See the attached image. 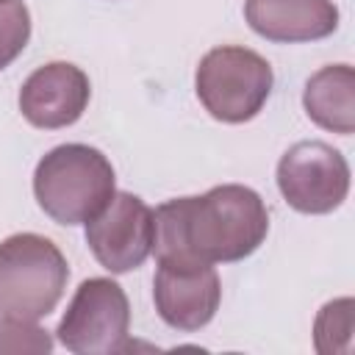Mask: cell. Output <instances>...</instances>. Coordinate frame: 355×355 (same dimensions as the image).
Returning <instances> with one entry per match:
<instances>
[{
  "label": "cell",
  "mask_w": 355,
  "mask_h": 355,
  "mask_svg": "<svg viewBox=\"0 0 355 355\" xmlns=\"http://www.w3.org/2000/svg\"><path fill=\"white\" fill-rule=\"evenodd\" d=\"M153 216V252L161 266L244 261L269 233V214L261 194L239 183L214 186L200 197L166 200Z\"/></svg>",
  "instance_id": "6da1fadb"
},
{
  "label": "cell",
  "mask_w": 355,
  "mask_h": 355,
  "mask_svg": "<svg viewBox=\"0 0 355 355\" xmlns=\"http://www.w3.org/2000/svg\"><path fill=\"white\" fill-rule=\"evenodd\" d=\"M111 161L89 144H58L33 172L39 208L58 225H86L116 191Z\"/></svg>",
  "instance_id": "7a4b0ae2"
},
{
  "label": "cell",
  "mask_w": 355,
  "mask_h": 355,
  "mask_svg": "<svg viewBox=\"0 0 355 355\" xmlns=\"http://www.w3.org/2000/svg\"><path fill=\"white\" fill-rule=\"evenodd\" d=\"M69 266L64 252L39 233L0 241V316L39 322L64 297Z\"/></svg>",
  "instance_id": "3957f363"
},
{
  "label": "cell",
  "mask_w": 355,
  "mask_h": 355,
  "mask_svg": "<svg viewBox=\"0 0 355 355\" xmlns=\"http://www.w3.org/2000/svg\"><path fill=\"white\" fill-rule=\"evenodd\" d=\"M272 67L250 47L222 44L200 58L194 89L202 108L227 125L250 122L272 94Z\"/></svg>",
  "instance_id": "277c9868"
},
{
  "label": "cell",
  "mask_w": 355,
  "mask_h": 355,
  "mask_svg": "<svg viewBox=\"0 0 355 355\" xmlns=\"http://www.w3.org/2000/svg\"><path fill=\"white\" fill-rule=\"evenodd\" d=\"M130 302L122 286L111 277L83 280L61 322L58 341L75 355H116L130 349Z\"/></svg>",
  "instance_id": "5b68a950"
},
{
  "label": "cell",
  "mask_w": 355,
  "mask_h": 355,
  "mask_svg": "<svg viewBox=\"0 0 355 355\" xmlns=\"http://www.w3.org/2000/svg\"><path fill=\"white\" fill-rule=\"evenodd\" d=\"M277 189L300 214H330L349 191V164L327 141H297L277 161Z\"/></svg>",
  "instance_id": "8992f818"
},
{
  "label": "cell",
  "mask_w": 355,
  "mask_h": 355,
  "mask_svg": "<svg viewBox=\"0 0 355 355\" xmlns=\"http://www.w3.org/2000/svg\"><path fill=\"white\" fill-rule=\"evenodd\" d=\"M153 208L130 191H114V197L86 222V244L92 255L114 275L139 269L153 252Z\"/></svg>",
  "instance_id": "52a82bcc"
},
{
  "label": "cell",
  "mask_w": 355,
  "mask_h": 355,
  "mask_svg": "<svg viewBox=\"0 0 355 355\" xmlns=\"http://www.w3.org/2000/svg\"><path fill=\"white\" fill-rule=\"evenodd\" d=\"M92 97L89 75L67 61H50L33 69L19 89L22 116L42 130H58L75 125Z\"/></svg>",
  "instance_id": "ba28073f"
},
{
  "label": "cell",
  "mask_w": 355,
  "mask_h": 355,
  "mask_svg": "<svg viewBox=\"0 0 355 355\" xmlns=\"http://www.w3.org/2000/svg\"><path fill=\"white\" fill-rule=\"evenodd\" d=\"M153 300L158 316L180 333L205 327L222 300V283L211 263L200 266H161L153 277Z\"/></svg>",
  "instance_id": "9c48e42d"
},
{
  "label": "cell",
  "mask_w": 355,
  "mask_h": 355,
  "mask_svg": "<svg viewBox=\"0 0 355 355\" xmlns=\"http://www.w3.org/2000/svg\"><path fill=\"white\" fill-rule=\"evenodd\" d=\"M247 25L277 44L319 42L338 28L333 0H244Z\"/></svg>",
  "instance_id": "30bf717a"
},
{
  "label": "cell",
  "mask_w": 355,
  "mask_h": 355,
  "mask_svg": "<svg viewBox=\"0 0 355 355\" xmlns=\"http://www.w3.org/2000/svg\"><path fill=\"white\" fill-rule=\"evenodd\" d=\"M311 122L324 130L349 136L355 130V72L349 64H330L313 72L302 92Z\"/></svg>",
  "instance_id": "8fae6325"
},
{
  "label": "cell",
  "mask_w": 355,
  "mask_h": 355,
  "mask_svg": "<svg viewBox=\"0 0 355 355\" xmlns=\"http://www.w3.org/2000/svg\"><path fill=\"white\" fill-rule=\"evenodd\" d=\"M352 300L341 297L327 302L313 322V344L316 352L330 355V352H347L352 341Z\"/></svg>",
  "instance_id": "7c38bea8"
},
{
  "label": "cell",
  "mask_w": 355,
  "mask_h": 355,
  "mask_svg": "<svg viewBox=\"0 0 355 355\" xmlns=\"http://www.w3.org/2000/svg\"><path fill=\"white\" fill-rule=\"evenodd\" d=\"M31 39V14L25 3H0V69H6Z\"/></svg>",
  "instance_id": "4fadbf2b"
},
{
  "label": "cell",
  "mask_w": 355,
  "mask_h": 355,
  "mask_svg": "<svg viewBox=\"0 0 355 355\" xmlns=\"http://www.w3.org/2000/svg\"><path fill=\"white\" fill-rule=\"evenodd\" d=\"M53 338L36 322L0 316V352H50Z\"/></svg>",
  "instance_id": "5bb4252c"
},
{
  "label": "cell",
  "mask_w": 355,
  "mask_h": 355,
  "mask_svg": "<svg viewBox=\"0 0 355 355\" xmlns=\"http://www.w3.org/2000/svg\"><path fill=\"white\" fill-rule=\"evenodd\" d=\"M0 3H14V0H0Z\"/></svg>",
  "instance_id": "9a60e30c"
}]
</instances>
